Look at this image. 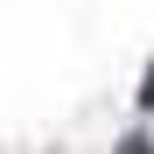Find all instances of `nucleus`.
I'll return each mask as SVG.
<instances>
[{
    "label": "nucleus",
    "mask_w": 154,
    "mask_h": 154,
    "mask_svg": "<svg viewBox=\"0 0 154 154\" xmlns=\"http://www.w3.org/2000/svg\"><path fill=\"white\" fill-rule=\"evenodd\" d=\"M133 105H140V119L154 112V63H147V77H140V91H133Z\"/></svg>",
    "instance_id": "f257e3e1"
},
{
    "label": "nucleus",
    "mask_w": 154,
    "mask_h": 154,
    "mask_svg": "<svg viewBox=\"0 0 154 154\" xmlns=\"http://www.w3.org/2000/svg\"><path fill=\"white\" fill-rule=\"evenodd\" d=\"M119 154H154V140H147V133H126V140H119Z\"/></svg>",
    "instance_id": "f03ea898"
}]
</instances>
